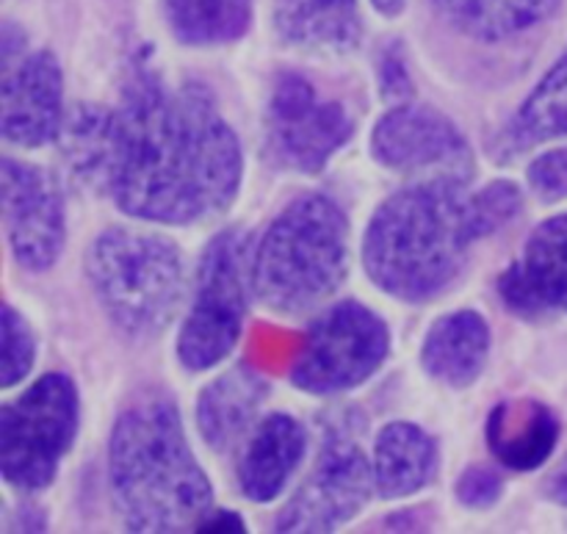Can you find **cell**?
I'll use <instances>...</instances> for the list:
<instances>
[{"instance_id":"14","label":"cell","mask_w":567,"mask_h":534,"mask_svg":"<svg viewBox=\"0 0 567 534\" xmlns=\"http://www.w3.org/2000/svg\"><path fill=\"white\" fill-rule=\"evenodd\" d=\"M498 297L518 316H567V214L540 222L520 258L498 280Z\"/></svg>"},{"instance_id":"21","label":"cell","mask_w":567,"mask_h":534,"mask_svg":"<svg viewBox=\"0 0 567 534\" xmlns=\"http://www.w3.org/2000/svg\"><path fill=\"white\" fill-rule=\"evenodd\" d=\"M443 20L482 42L513 39L554 14L559 0H432Z\"/></svg>"},{"instance_id":"7","label":"cell","mask_w":567,"mask_h":534,"mask_svg":"<svg viewBox=\"0 0 567 534\" xmlns=\"http://www.w3.org/2000/svg\"><path fill=\"white\" fill-rule=\"evenodd\" d=\"M252 288L247 233L225 230L208 244L197 269V291L181 327L177 358L188 371H208L236 349Z\"/></svg>"},{"instance_id":"4","label":"cell","mask_w":567,"mask_h":534,"mask_svg":"<svg viewBox=\"0 0 567 534\" xmlns=\"http://www.w3.org/2000/svg\"><path fill=\"white\" fill-rule=\"evenodd\" d=\"M349 222L327 194H305L275 216L252 249V294L275 314H305L341 288Z\"/></svg>"},{"instance_id":"30","label":"cell","mask_w":567,"mask_h":534,"mask_svg":"<svg viewBox=\"0 0 567 534\" xmlns=\"http://www.w3.org/2000/svg\"><path fill=\"white\" fill-rule=\"evenodd\" d=\"M371 3H374L377 11H382V14L388 17L399 14V11L404 9V0H371Z\"/></svg>"},{"instance_id":"24","label":"cell","mask_w":567,"mask_h":534,"mask_svg":"<svg viewBox=\"0 0 567 534\" xmlns=\"http://www.w3.org/2000/svg\"><path fill=\"white\" fill-rule=\"evenodd\" d=\"M37 360V341L28 321L11 305L3 308V363H0V386H20Z\"/></svg>"},{"instance_id":"23","label":"cell","mask_w":567,"mask_h":534,"mask_svg":"<svg viewBox=\"0 0 567 534\" xmlns=\"http://www.w3.org/2000/svg\"><path fill=\"white\" fill-rule=\"evenodd\" d=\"M166 25L183 44H227L252 22V0H164Z\"/></svg>"},{"instance_id":"26","label":"cell","mask_w":567,"mask_h":534,"mask_svg":"<svg viewBox=\"0 0 567 534\" xmlns=\"http://www.w3.org/2000/svg\"><path fill=\"white\" fill-rule=\"evenodd\" d=\"M502 476L487 465H474L457 480V502L471 510H487L502 496Z\"/></svg>"},{"instance_id":"20","label":"cell","mask_w":567,"mask_h":534,"mask_svg":"<svg viewBox=\"0 0 567 534\" xmlns=\"http://www.w3.org/2000/svg\"><path fill=\"white\" fill-rule=\"evenodd\" d=\"M377 493L382 499H408L424 491L437 471V443L410 421H393L374 443Z\"/></svg>"},{"instance_id":"3","label":"cell","mask_w":567,"mask_h":534,"mask_svg":"<svg viewBox=\"0 0 567 534\" xmlns=\"http://www.w3.org/2000/svg\"><path fill=\"white\" fill-rule=\"evenodd\" d=\"M111 496L127 530H197L214 491L188 446L181 413L164 397L131 404L109 443Z\"/></svg>"},{"instance_id":"16","label":"cell","mask_w":567,"mask_h":534,"mask_svg":"<svg viewBox=\"0 0 567 534\" xmlns=\"http://www.w3.org/2000/svg\"><path fill=\"white\" fill-rule=\"evenodd\" d=\"M487 446L513 471H535L551 460L559 441V419L537 399H504L487 415Z\"/></svg>"},{"instance_id":"9","label":"cell","mask_w":567,"mask_h":534,"mask_svg":"<svg viewBox=\"0 0 567 534\" xmlns=\"http://www.w3.org/2000/svg\"><path fill=\"white\" fill-rule=\"evenodd\" d=\"M352 136V120L336 100H324L308 78L280 72L266 103V142L286 170L319 172Z\"/></svg>"},{"instance_id":"11","label":"cell","mask_w":567,"mask_h":534,"mask_svg":"<svg viewBox=\"0 0 567 534\" xmlns=\"http://www.w3.org/2000/svg\"><path fill=\"white\" fill-rule=\"evenodd\" d=\"M3 225L9 249L28 271H48L59 260L66 238L61 188L50 172L3 158Z\"/></svg>"},{"instance_id":"22","label":"cell","mask_w":567,"mask_h":534,"mask_svg":"<svg viewBox=\"0 0 567 534\" xmlns=\"http://www.w3.org/2000/svg\"><path fill=\"white\" fill-rule=\"evenodd\" d=\"M567 136V48L559 53L537 81L529 97L520 103L518 114L509 122L507 144L513 150H529L537 144L557 142Z\"/></svg>"},{"instance_id":"10","label":"cell","mask_w":567,"mask_h":534,"mask_svg":"<svg viewBox=\"0 0 567 534\" xmlns=\"http://www.w3.org/2000/svg\"><path fill=\"white\" fill-rule=\"evenodd\" d=\"M377 491L374 469L349 438L332 435L313 471L277 518V532H332L363 513Z\"/></svg>"},{"instance_id":"19","label":"cell","mask_w":567,"mask_h":534,"mask_svg":"<svg viewBox=\"0 0 567 534\" xmlns=\"http://www.w3.org/2000/svg\"><path fill=\"white\" fill-rule=\"evenodd\" d=\"M266 397V382L249 366H236L216 377L197 402L199 435L214 452L236 446L252 427L260 402Z\"/></svg>"},{"instance_id":"1","label":"cell","mask_w":567,"mask_h":534,"mask_svg":"<svg viewBox=\"0 0 567 534\" xmlns=\"http://www.w3.org/2000/svg\"><path fill=\"white\" fill-rule=\"evenodd\" d=\"M59 138L75 175L133 219H210L236 199L244 177L241 144L208 89L169 86L142 66L120 105L66 111Z\"/></svg>"},{"instance_id":"17","label":"cell","mask_w":567,"mask_h":534,"mask_svg":"<svg viewBox=\"0 0 567 534\" xmlns=\"http://www.w3.org/2000/svg\"><path fill=\"white\" fill-rule=\"evenodd\" d=\"M491 355V327L476 310H454L430 327L421 363L432 380L449 388H468L480 380Z\"/></svg>"},{"instance_id":"2","label":"cell","mask_w":567,"mask_h":534,"mask_svg":"<svg viewBox=\"0 0 567 534\" xmlns=\"http://www.w3.org/2000/svg\"><path fill=\"white\" fill-rule=\"evenodd\" d=\"M524 208L515 183L468 192L457 177H430L388 197L363 236V266L377 288L402 302L446 291L480 238L507 227Z\"/></svg>"},{"instance_id":"5","label":"cell","mask_w":567,"mask_h":534,"mask_svg":"<svg viewBox=\"0 0 567 534\" xmlns=\"http://www.w3.org/2000/svg\"><path fill=\"white\" fill-rule=\"evenodd\" d=\"M86 275L109 319L136 338L166 330L186 288L181 249L158 233L131 227H109L94 238Z\"/></svg>"},{"instance_id":"27","label":"cell","mask_w":567,"mask_h":534,"mask_svg":"<svg viewBox=\"0 0 567 534\" xmlns=\"http://www.w3.org/2000/svg\"><path fill=\"white\" fill-rule=\"evenodd\" d=\"M380 81H382V92H385V97L399 100V103L410 97V78H408V70H404V64L399 61V53L382 55Z\"/></svg>"},{"instance_id":"15","label":"cell","mask_w":567,"mask_h":534,"mask_svg":"<svg viewBox=\"0 0 567 534\" xmlns=\"http://www.w3.org/2000/svg\"><path fill=\"white\" fill-rule=\"evenodd\" d=\"M308 435L293 415H266L249 438L238 465V487L244 499L255 504L275 502L302 463Z\"/></svg>"},{"instance_id":"28","label":"cell","mask_w":567,"mask_h":534,"mask_svg":"<svg viewBox=\"0 0 567 534\" xmlns=\"http://www.w3.org/2000/svg\"><path fill=\"white\" fill-rule=\"evenodd\" d=\"M197 530H205V532H244L247 526H244V521L238 518L236 513H230V510H210V513L205 515L203 521H199Z\"/></svg>"},{"instance_id":"13","label":"cell","mask_w":567,"mask_h":534,"mask_svg":"<svg viewBox=\"0 0 567 534\" xmlns=\"http://www.w3.org/2000/svg\"><path fill=\"white\" fill-rule=\"evenodd\" d=\"M64 111V83L53 53L37 50L17 64L3 66L0 89V131L17 147H42L61 136Z\"/></svg>"},{"instance_id":"18","label":"cell","mask_w":567,"mask_h":534,"mask_svg":"<svg viewBox=\"0 0 567 534\" xmlns=\"http://www.w3.org/2000/svg\"><path fill=\"white\" fill-rule=\"evenodd\" d=\"M275 28L291 48L321 55L349 53L363 37L358 0H275Z\"/></svg>"},{"instance_id":"29","label":"cell","mask_w":567,"mask_h":534,"mask_svg":"<svg viewBox=\"0 0 567 534\" xmlns=\"http://www.w3.org/2000/svg\"><path fill=\"white\" fill-rule=\"evenodd\" d=\"M546 493H548V499H551V502L565 504V507H567V458L557 465V469L551 471V476H548Z\"/></svg>"},{"instance_id":"6","label":"cell","mask_w":567,"mask_h":534,"mask_svg":"<svg viewBox=\"0 0 567 534\" xmlns=\"http://www.w3.org/2000/svg\"><path fill=\"white\" fill-rule=\"evenodd\" d=\"M78 432V391L66 374H44L0 410V471L6 485L39 493L59 474Z\"/></svg>"},{"instance_id":"25","label":"cell","mask_w":567,"mask_h":534,"mask_svg":"<svg viewBox=\"0 0 567 534\" xmlns=\"http://www.w3.org/2000/svg\"><path fill=\"white\" fill-rule=\"evenodd\" d=\"M529 186L543 203L567 197V147L548 150L529 164Z\"/></svg>"},{"instance_id":"8","label":"cell","mask_w":567,"mask_h":534,"mask_svg":"<svg viewBox=\"0 0 567 534\" xmlns=\"http://www.w3.org/2000/svg\"><path fill=\"white\" fill-rule=\"evenodd\" d=\"M388 349V325L374 310L360 302H338L305 332L291 382L316 397L352 391L380 371Z\"/></svg>"},{"instance_id":"12","label":"cell","mask_w":567,"mask_h":534,"mask_svg":"<svg viewBox=\"0 0 567 534\" xmlns=\"http://www.w3.org/2000/svg\"><path fill=\"white\" fill-rule=\"evenodd\" d=\"M371 153L388 170L430 177L468 181L474 170L471 147L460 127L441 111L426 105H404L388 111L374 127Z\"/></svg>"}]
</instances>
